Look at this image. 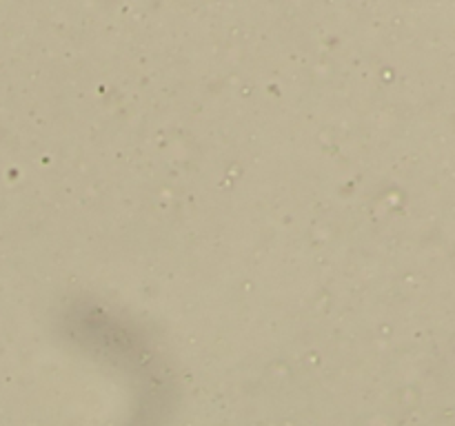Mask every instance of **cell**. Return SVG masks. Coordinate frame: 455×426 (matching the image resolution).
<instances>
[]
</instances>
